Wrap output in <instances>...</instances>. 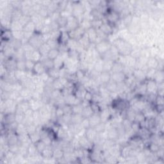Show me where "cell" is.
<instances>
[{
  "instance_id": "6da1fadb",
  "label": "cell",
  "mask_w": 164,
  "mask_h": 164,
  "mask_svg": "<svg viewBox=\"0 0 164 164\" xmlns=\"http://www.w3.org/2000/svg\"><path fill=\"white\" fill-rule=\"evenodd\" d=\"M110 48H111V46H110V44L106 42V40H102L97 44L96 50L100 54H105L110 50Z\"/></svg>"
},
{
  "instance_id": "7a4b0ae2",
  "label": "cell",
  "mask_w": 164,
  "mask_h": 164,
  "mask_svg": "<svg viewBox=\"0 0 164 164\" xmlns=\"http://www.w3.org/2000/svg\"><path fill=\"white\" fill-rule=\"evenodd\" d=\"M36 75H41L42 74L46 72V69L44 67V64L41 61L37 62H35L34 67L33 69V71Z\"/></svg>"
},
{
  "instance_id": "3957f363",
  "label": "cell",
  "mask_w": 164,
  "mask_h": 164,
  "mask_svg": "<svg viewBox=\"0 0 164 164\" xmlns=\"http://www.w3.org/2000/svg\"><path fill=\"white\" fill-rule=\"evenodd\" d=\"M126 79V75L123 72L112 73L111 75V80L117 83L124 82Z\"/></svg>"
},
{
  "instance_id": "277c9868",
  "label": "cell",
  "mask_w": 164,
  "mask_h": 164,
  "mask_svg": "<svg viewBox=\"0 0 164 164\" xmlns=\"http://www.w3.org/2000/svg\"><path fill=\"white\" fill-rule=\"evenodd\" d=\"M89 119L90 122V126H91V128H94L97 124H98L100 122H101L100 116L96 113H93L92 116L89 118Z\"/></svg>"
},
{
  "instance_id": "5b68a950",
  "label": "cell",
  "mask_w": 164,
  "mask_h": 164,
  "mask_svg": "<svg viewBox=\"0 0 164 164\" xmlns=\"http://www.w3.org/2000/svg\"><path fill=\"white\" fill-rule=\"evenodd\" d=\"M87 35L90 40V42H95L97 40V30L92 27L88 29V31L87 32Z\"/></svg>"
},
{
  "instance_id": "8992f818",
  "label": "cell",
  "mask_w": 164,
  "mask_h": 164,
  "mask_svg": "<svg viewBox=\"0 0 164 164\" xmlns=\"http://www.w3.org/2000/svg\"><path fill=\"white\" fill-rule=\"evenodd\" d=\"M119 130L116 128H112V129L108 130L107 132V138L109 140H115L119 137Z\"/></svg>"
},
{
  "instance_id": "52a82bcc",
  "label": "cell",
  "mask_w": 164,
  "mask_h": 164,
  "mask_svg": "<svg viewBox=\"0 0 164 164\" xmlns=\"http://www.w3.org/2000/svg\"><path fill=\"white\" fill-rule=\"evenodd\" d=\"M100 81L103 83H107L111 80V74L109 71H102L100 75Z\"/></svg>"
},
{
  "instance_id": "ba28073f",
  "label": "cell",
  "mask_w": 164,
  "mask_h": 164,
  "mask_svg": "<svg viewBox=\"0 0 164 164\" xmlns=\"http://www.w3.org/2000/svg\"><path fill=\"white\" fill-rule=\"evenodd\" d=\"M47 71H48L47 72L48 75L49 77L55 80L60 78V71H59L57 68L53 67L50 69H48Z\"/></svg>"
},
{
  "instance_id": "9c48e42d",
  "label": "cell",
  "mask_w": 164,
  "mask_h": 164,
  "mask_svg": "<svg viewBox=\"0 0 164 164\" xmlns=\"http://www.w3.org/2000/svg\"><path fill=\"white\" fill-rule=\"evenodd\" d=\"M106 89L108 90V91L110 93L116 92H117V83H116L115 81H112V80H110L108 83H106Z\"/></svg>"
},
{
  "instance_id": "30bf717a",
  "label": "cell",
  "mask_w": 164,
  "mask_h": 164,
  "mask_svg": "<svg viewBox=\"0 0 164 164\" xmlns=\"http://www.w3.org/2000/svg\"><path fill=\"white\" fill-rule=\"evenodd\" d=\"M59 55H60V51L59 50V49L57 48L51 49V50L49 51L48 54L47 55V58L53 60H55L56 59L58 58Z\"/></svg>"
},
{
  "instance_id": "8fae6325",
  "label": "cell",
  "mask_w": 164,
  "mask_h": 164,
  "mask_svg": "<svg viewBox=\"0 0 164 164\" xmlns=\"http://www.w3.org/2000/svg\"><path fill=\"white\" fill-rule=\"evenodd\" d=\"M158 89V86L157 83L154 80H151L146 85V91L149 92L151 94L154 93V91Z\"/></svg>"
},
{
  "instance_id": "7c38bea8",
  "label": "cell",
  "mask_w": 164,
  "mask_h": 164,
  "mask_svg": "<svg viewBox=\"0 0 164 164\" xmlns=\"http://www.w3.org/2000/svg\"><path fill=\"white\" fill-rule=\"evenodd\" d=\"M124 65H123L120 62H114L112 67L111 69V71L112 73H116V72H123V69H124Z\"/></svg>"
},
{
  "instance_id": "4fadbf2b",
  "label": "cell",
  "mask_w": 164,
  "mask_h": 164,
  "mask_svg": "<svg viewBox=\"0 0 164 164\" xmlns=\"http://www.w3.org/2000/svg\"><path fill=\"white\" fill-rule=\"evenodd\" d=\"M93 113L94 112L91 107V106H88L83 107L81 115L82 117H83V118H89Z\"/></svg>"
},
{
  "instance_id": "5bb4252c",
  "label": "cell",
  "mask_w": 164,
  "mask_h": 164,
  "mask_svg": "<svg viewBox=\"0 0 164 164\" xmlns=\"http://www.w3.org/2000/svg\"><path fill=\"white\" fill-rule=\"evenodd\" d=\"M99 29L102 32H103L104 34L106 35L110 34H111V33L112 32V26L108 23H102L101 26L99 28Z\"/></svg>"
},
{
  "instance_id": "9a60e30c",
  "label": "cell",
  "mask_w": 164,
  "mask_h": 164,
  "mask_svg": "<svg viewBox=\"0 0 164 164\" xmlns=\"http://www.w3.org/2000/svg\"><path fill=\"white\" fill-rule=\"evenodd\" d=\"M42 62V64H44V67H46V70H48V69H50L51 68L55 67V63H54V60H51L50 59H44V60L41 61Z\"/></svg>"
},
{
  "instance_id": "2e32d148",
  "label": "cell",
  "mask_w": 164,
  "mask_h": 164,
  "mask_svg": "<svg viewBox=\"0 0 164 164\" xmlns=\"http://www.w3.org/2000/svg\"><path fill=\"white\" fill-rule=\"evenodd\" d=\"M35 144L37 147V151L40 153H42L45 149V148L47 147V145L42 140H40L38 142H37L36 143H35Z\"/></svg>"
},
{
  "instance_id": "e0dca14e",
  "label": "cell",
  "mask_w": 164,
  "mask_h": 164,
  "mask_svg": "<svg viewBox=\"0 0 164 164\" xmlns=\"http://www.w3.org/2000/svg\"><path fill=\"white\" fill-rule=\"evenodd\" d=\"M94 128L96 130V132L97 133V134L102 133V132H104V131L106 129V123L103 122H100L99 124H97Z\"/></svg>"
},
{
  "instance_id": "ac0fdd59",
  "label": "cell",
  "mask_w": 164,
  "mask_h": 164,
  "mask_svg": "<svg viewBox=\"0 0 164 164\" xmlns=\"http://www.w3.org/2000/svg\"><path fill=\"white\" fill-rule=\"evenodd\" d=\"M53 151L48 146L45 148V149L42 151L41 154H42L43 157L46 158H50L53 157Z\"/></svg>"
},
{
  "instance_id": "d6986e66",
  "label": "cell",
  "mask_w": 164,
  "mask_h": 164,
  "mask_svg": "<svg viewBox=\"0 0 164 164\" xmlns=\"http://www.w3.org/2000/svg\"><path fill=\"white\" fill-rule=\"evenodd\" d=\"M100 116L101 122H106V121H107V120L109 118L110 112L108 111V109H104L103 110H102L101 113L100 115Z\"/></svg>"
},
{
  "instance_id": "ffe728a7",
  "label": "cell",
  "mask_w": 164,
  "mask_h": 164,
  "mask_svg": "<svg viewBox=\"0 0 164 164\" xmlns=\"http://www.w3.org/2000/svg\"><path fill=\"white\" fill-rule=\"evenodd\" d=\"M64 153L62 149H56L53 151V157L55 158V159H58V160L62 159V158L64 157Z\"/></svg>"
},
{
  "instance_id": "44dd1931",
  "label": "cell",
  "mask_w": 164,
  "mask_h": 164,
  "mask_svg": "<svg viewBox=\"0 0 164 164\" xmlns=\"http://www.w3.org/2000/svg\"><path fill=\"white\" fill-rule=\"evenodd\" d=\"M119 19V14L116 12H112L108 14V19L110 23L116 22Z\"/></svg>"
},
{
  "instance_id": "7402d4cb",
  "label": "cell",
  "mask_w": 164,
  "mask_h": 164,
  "mask_svg": "<svg viewBox=\"0 0 164 164\" xmlns=\"http://www.w3.org/2000/svg\"><path fill=\"white\" fill-rule=\"evenodd\" d=\"M160 149V146L157 143H151L149 146V150L151 152L157 153Z\"/></svg>"
}]
</instances>
